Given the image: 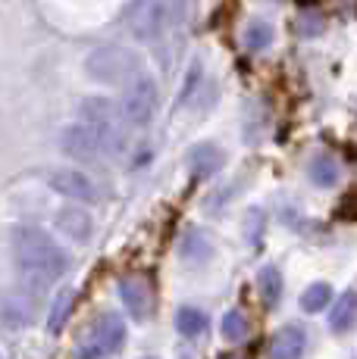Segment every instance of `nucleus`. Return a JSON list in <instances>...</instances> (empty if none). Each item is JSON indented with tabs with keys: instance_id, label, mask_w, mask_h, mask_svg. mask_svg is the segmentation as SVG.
Masks as SVG:
<instances>
[{
	"instance_id": "17",
	"label": "nucleus",
	"mask_w": 357,
	"mask_h": 359,
	"mask_svg": "<svg viewBox=\"0 0 357 359\" xmlns=\"http://www.w3.org/2000/svg\"><path fill=\"white\" fill-rule=\"evenodd\" d=\"M257 291L264 297L266 306H276L279 297H283V275H279L276 266H264L257 272Z\"/></svg>"
},
{
	"instance_id": "18",
	"label": "nucleus",
	"mask_w": 357,
	"mask_h": 359,
	"mask_svg": "<svg viewBox=\"0 0 357 359\" xmlns=\"http://www.w3.org/2000/svg\"><path fill=\"white\" fill-rule=\"evenodd\" d=\"M273 38H276V29H273V22H266V19H254L248 29H245V44H248V50H266V47L273 44Z\"/></svg>"
},
{
	"instance_id": "24",
	"label": "nucleus",
	"mask_w": 357,
	"mask_h": 359,
	"mask_svg": "<svg viewBox=\"0 0 357 359\" xmlns=\"http://www.w3.org/2000/svg\"><path fill=\"white\" fill-rule=\"evenodd\" d=\"M257 222H264V219H260V212L257 210H251V216H248V238H251V244H257Z\"/></svg>"
},
{
	"instance_id": "1",
	"label": "nucleus",
	"mask_w": 357,
	"mask_h": 359,
	"mask_svg": "<svg viewBox=\"0 0 357 359\" xmlns=\"http://www.w3.org/2000/svg\"><path fill=\"white\" fill-rule=\"evenodd\" d=\"M13 253H16L22 291L32 297H41L51 285H57L70 269V257L63 253V247L53 244L51 234L35 225H19L13 231Z\"/></svg>"
},
{
	"instance_id": "25",
	"label": "nucleus",
	"mask_w": 357,
	"mask_h": 359,
	"mask_svg": "<svg viewBox=\"0 0 357 359\" xmlns=\"http://www.w3.org/2000/svg\"><path fill=\"white\" fill-rule=\"evenodd\" d=\"M141 359H157V356H141Z\"/></svg>"
},
{
	"instance_id": "9",
	"label": "nucleus",
	"mask_w": 357,
	"mask_h": 359,
	"mask_svg": "<svg viewBox=\"0 0 357 359\" xmlns=\"http://www.w3.org/2000/svg\"><path fill=\"white\" fill-rule=\"evenodd\" d=\"M35 297L19 291V294H4L0 297V325L19 331V328H29L32 325V316H35V306H32Z\"/></svg>"
},
{
	"instance_id": "8",
	"label": "nucleus",
	"mask_w": 357,
	"mask_h": 359,
	"mask_svg": "<svg viewBox=\"0 0 357 359\" xmlns=\"http://www.w3.org/2000/svg\"><path fill=\"white\" fill-rule=\"evenodd\" d=\"M119 103L110 97H85L79 103V122L98 131H119Z\"/></svg>"
},
{
	"instance_id": "20",
	"label": "nucleus",
	"mask_w": 357,
	"mask_h": 359,
	"mask_svg": "<svg viewBox=\"0 0 357 359\" xmlns=\"http://www.w3.org/2000/svg\"><path fill=\"white\" fill-rule=\"evenodd\" d=\"M329 300H332V287L326 281H317V285H311L301 294V309L304 313H323L329 306Z\"/></svg>"
},
{
	"instance_id": "21",
	"label": "nucleus",
	"mask_w": 357,
	"mask_h": 359,
	"mask_svg": "<svg viewBox=\"0 0 357 359\" xmlns=\"http://www.w3.org/2000/svg\"><path fill=\"white\" fill-rule=\"evenodd\" d=\"M311 182L320 184V188H332L339 182V163L329 160V156H317L311 163Z\"/></svg>"
},
{
	"instance_id": "14",
	"label": "nucleus",
	"mask_w": 357,
	"mask_h": 359,
	"mask_svg": "<svg viewBox=\"0 0 357 359\" xmlns=\"http://www.w3.org/2000/svg\"><path fill=\"white\" fill-rule=\"evenodd\" d=\"M357 325V291H345L335 300L332 313H329V328L335 334H348Z\"/></svg>"
},
{
	"instance_id": "13",
	"label": "nucleus",
	"mask_w": 357,
	"mask_h": 359,
	"mask_svg": "<svg viewBox=\"0 0 357 359\" xmlns=\"http://www.w3.org/2000/svg\"><path fill=\"white\" fill-rule=\"evenodd\" d=\"M188 169L195 172L197 178H210L214 172L223 169V163H226V154L216 147V144H195V147L188 150Z\"/></svg>"
},
{
	"instance_id": "12",
	"label": "nucleus",
	"mask_w": 357,
	"mask_h": 359,
	"mask_svg": "<svg viewBox=\"0 0 357 359\" xmlns=\"http://www.w3.org/2000/svg\"><path fill=\"white\" fill-rule=\"evenodd\" d=\"M94 344H98L100 353H119L122 344H126V322L116 313H104L94 325Z\"/></svg>"
},
{
	"instance_id": "10",
	"label": "nucleus",
	"mask_w": 357,
	"mask_h": 359,
	"mask_svg": "<svg viewBox=\"0 0 357 359\" xmlns=\"http://www.w3.org/2000/svg\"><path fill=\"white\" fill-rule=\"evenodd\" d=\"M307 350V334L301 325H285L273 334L270 347H266V359H301Z\"/></svg>"
},
{
	"instance_id": "3",
	"label": "nucleus",
	"mask_w": 357,
	"mask_h": 359,
	"mask_svg": "<svg viewBox=\"0 0 357 359\" xmlns=\"http://www.w3.org/2000/svg\"><path fill=\"white\" fill-rule=\"evenodd\" d=\"M122 135L119 131H98L85 122H72L60 131V150L79 163H94L107 154V150H119Z\"/></svg>"
},
{
	"instance_id": "16",
	"label": "nucleus",
	"mask_w": 357,
	"mask_h": 359,
	"mask_svg": "<svg viewBox=\"0 0 357 359\" xmlns=\"http://www.w3.org/2000/svg\"><path fill=\"white\" fill-rule=\"evenodd\" d=\"M207 316L201 313L197 306H178V313H176V328H178V334L182 337H201L204 331H207Z\"/></svg>"
},
{
	"instance_id": "11",
	"label": "nucleus",
	"mask_w": 357,
	"mask_h": 359,
	"mask_svg": "<svg viewBox=\"0 0 357 359\" xmlns=\"http://www.w3.org/2000/svg\"><path fill=\"white\" fill-rule=\"evenodd\" d=\"M57 229L63 231V238H70L72 244H85L94 231L91 212L82 210V206H63V210L57 212Z\"/></svg>"
},
{
	"instance_id": "19",
	"label": "nucleus",
	"mask_w": 357,
	"mask_h": 359,
	"mask_svg": "<svg viewBox=\"0 0 357 359\" xmlns=\"http://www.w3.org/2000/svg\"><path fill=\"white\" fill-rule=\"evenodd\" d=\"M70 313H72V291H60L57 300H53V306H51V313H47V331H51V334H60L66 325V319H70Z\"/></svg>"
},
{
	"instance_id": "6",
	"label": "nucleus",
	"mask_w": 357,
	"mask_h": 359,
	"mask_svg": "<svg viewBox=\"0 0 357 359\" xmlns=\"http://www.w3.org/2000/svg\"><path fill=\"white\" fill-rule=\"evenodd\" d=\"M47 188L70 200H94L98 188L82 169H51L47 172Z\"/></svg>"
},
{
	"instance_id": "4",
	"label": "nucleus",
	"mask_w": 357,
	"mask_h": 359,
	"mask_svg": "<svg viewBox=\"0 0 357 359\" xmlns=\"http://www.w3.org/2000/svg\"><path fill=\"white\" fill-rule=\"evenodd\" d=\"M157 107H160V91H157V81L148 79V75H141V79L132 81V85L126 88V94H122L119 116H122V122H126V126L148 128L150 122H154V116H157Z\"/></svg>"
},
{
	"instance_id": "5",
	"label": "nucleus",
	"mask_w": 357,
	"mask_h": 359,
	"mask_svg": "<svg viewBox=\"0 0 357 359\" xmlns=\"http://www.w3.org/2000/svg\"><path fill=\"white\" fill-rule=\"evenodd\" d=\"M167 0H132L126 13V25L135 41L141 44H154L163 32H167Z\"/></svg>"
},
{
	"instance_id": "2",
	"label": "nucleus",
	"mask_w": 357,
	"mask_h": 359,
	"mask_svg": "<svg viewBox=\"0 0 357 359\" xmlns=\"http://www.w3.org/2000/svg\"><path fill=\"white\" fill-rule=\"evenodd\" d=\"M85 72L91 81L107 88H129L141 79V60L132 47L100 44L85 57Z\"/></svg>"
},
{
	"instance_id": "7",
	"label": "nucleus",
	"mask_w": 357,
	"mask_h": 359,
	"mask_svg": "<svg viewBox=\"0 0 357 359\" xmlns=\"http://www.w3.org/2000/svg\"><path fill=\"white\" fill-rule=\"evenodd\" d=\"M119 297H122V303H126V309L138 322L150 319V313H154V291H150V281L144 278V275H129V278H122Z\"/></svg>"
},
{
	"instance_id": "15",
	"label": "nucleus",
	"mask_w": 357,
	"mask_h": 359,
	"mask_svg": "<svg viewBox=\"0 0 357 359\" xmlns=\"http://www.w3.org/2000/svg\"><path fill=\"white\" fill-rule=\"evenodd\" d=\"M178 253L188 262H207L210 253H214V244H210V238L201 229H188L182 234V241H178Z\"/></svg>"
},
{
	"instance_id": "22",
	"label": "nucleus",
	"mask_w": 357,
	"mask_h": 359,
	"mask_svg": "<svg viewBox=\"0 0 357 359\" xmlns=\"http://www.w3.org/2000/svg\"><path fill=\"white\" fill-rule=\"evenodd\" d=\"M223 337L226 341H232V344L245 341V337H248V316L238 313V309L226 313L223 316Z\"/></svg>"
},
{
	"instance_id": "23",
	"label": "nucleus",
	"mask_w": 357,
	"mask_h": 359,
	"mask_svg": "<svg viewBox=\"0 0 357 359\" xmlns=\"http://www.w3.org/2000/svg\"><path fill=\"white\" fill-rule=\"evenodd\" d=\"M75 359H100V350L98 344H79V353H75Z\"/></svg>"
}]
</instances>
